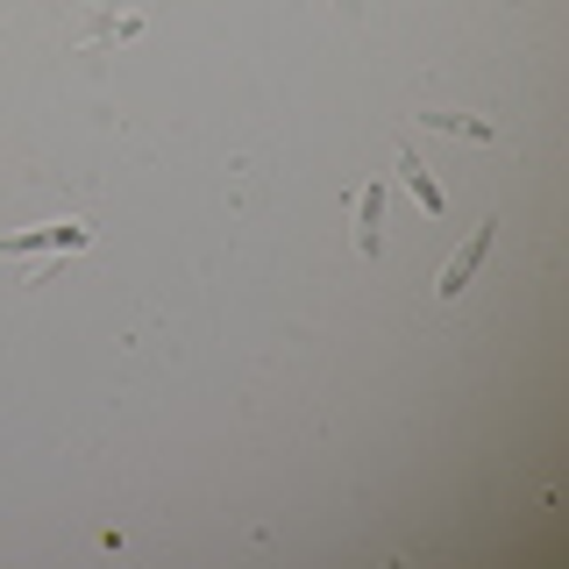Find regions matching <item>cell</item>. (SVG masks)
Instances as JSON below:
<instances>
[{"label": "cell", "mask_w": 569, "mask_h": 569, "mask_svg": "<svg viewBox=\"0 0 569 569\" xmlns=\"http://www.w3.org/2000/svg\"><path fill=\"white\" fill-rule=\"evenodd\" d=\"M491 228H498V213H485V221L470 228V242H462L456 257L441 263V278H435V292H441V299H456L462 284H470V271H477V263H485V249H491Z\"/></svg>", "instance_id": "cell-1"}, {"label": "cell", "mask_w": 569, "mask_h": 569, "mask_svg": "<svg viewBox=\"0 0 569 569\" xmlns=\"http://www.w3.org/2000/svg\"><path fill=\"white\" fill-rule=\"evenodd\" d=\"M100 8V22L93 29H79V50H107V43H129V36L142 29V14L129 8V0H93Z\"/></svg>", "instance_id": "cell-2"}, {"label": "cell", "mask_w": 569, "mask_h": 569, "mask_svg": "<svg viewBox=\"0 0 569 569\" xmlns=\"http://www.w3.org/2000/svg\"><path fill=\"white\" fill-rule=\"evenodd\" d=\"M385 178H370L363 192H356V249H363V257H378L385 249Z\"/></svg>", "instance_id": "cell-3"}, {"label": "cell", "mask_w": 569, "mask_h": 569, "mask_svg": "<svg viewBox=\"0 0 569 569\" xmlns=\"http://www.w3.org/2000/svg\"><path fill=\"white\" fill-rule=\"evenodd\" d=\"M93 236H86V221H50V228H22V236H8L0 249H14V257H29V249H86Z\"/></svg>", "instance_id": "cell-4"}, {"label": "cell", "mask_w": 569, "mask_h": 569, "mask_svg": "<svg viewBox=\"0 0 569 569\" xmlns=\"http://www.w3.org/2000/svg\"><path fill=\"white\" fill-rule=\"evenodd\" d=\"M427 129H441V136H470V142H506V129H491V121H477V114H420Z\"/></svg>", "instance_id": "cell-5"}, {"label": "cell", "mask_w": 569, "mask_h": 569, "mask_svg": "<svg viewBox=\"0 0 569 569\" xmlns=\"http://www.w3.org/2000/svg\"><path fill=\"white\" fill-rule=\"evenodd\" d=\"M399 178H406V192H413L427 213H441V192H435V178H427V164H420L413 150H399Z\"/></svg>", "instance_id": "cell-6"}, {"label": "cell", "mask_w": 569, "mask_h": 569, "mask_svg": "<svg viewBox=\"0 0 569 569\" xmlns=\"http://www.w3.org/2000/svg\"><path fill=\"white\" fill-rule=\"evenodd\" d=\"M335 8H342V14H349V22H356V14H363V0H335Z\"/></svg>", "instance_id": "cell-7"}]
</instances>
